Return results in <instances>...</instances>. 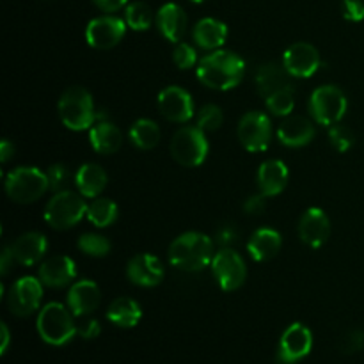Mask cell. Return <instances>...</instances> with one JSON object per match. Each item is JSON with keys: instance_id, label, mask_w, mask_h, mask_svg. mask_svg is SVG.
<instances>
[{"instance_id": "1", "label": "cell", "mask_w": 364, "mask_h": 364, "mask_svg": "<svg viewBox=\"0 0 364 364\" xmlns=\"http://www.w3.org/2000/svg\"><path fill=\"white\" fill-rule=\"evenodd\" d=\"M196 73L206 87L215 91H230L237 87L244 78L245 63L242 57L230 50H213L199 60Z\"/></svg>"}, {"instance_id": "2", "label": "cell", "mask_w": 364, "mask_h": 364, "mask_svg": "<svg viewBox=\"0 0 364 364\" xmlns=\"http://www.w3.org/2000/svg\"><path fill=\"white\" fill-rule=\"evenodd\" d=\"M213 240L205 233L188 231L174 238L169 247V262L185 272H199L212 265Z\"/></svg>"}, {"instance_id": "3", "label": "cell", "mask_w": 364, "mask_h": 364, "mask_svg": "<svg viewBox=\"0 0 364 364\" xmlns=\"http://www.w3.org/2000/svg\"><path fill=\"white\" fill-rule=\"evenodd\" d=\"M59 117L66 128L73 132H82L91 128L98 121V112L95 110L91 92L80 85L68 87L59 100Z\"/></svg>"}, {"instance_id": "4", "label": "cell", "mask_w": 364, "mask_h": 364, "mask_svg": "<svg viewBox=\"0 0 364 364\" xmlns=\"http://www.w3.org/2000/svg\"><path fill=\"white\" fill-rule=\"evenodd\" d=\"M71 315H73L71 309L59 302L46 304L39 311L38 322H36L41 340L53 347H60L73 340V336L77 334V323L73 322Z\"/></svg>"}, {"instance_id": "5", "label": "cell", "mask_w": 364, "mask_h": 364, "mask_svg": "<svg viewBox=\"0 0 364 364\" xmlns=\"http://www.w3.org/2000/svg\"><path fill=\"white\" fill-rule=\"evenodd\" d=\"M50 191L48 176L38 167H16L6 178V192L13 201L27 205Z\"/></svg>"}, {"instance_id": "6", "label": "cell", "mask_w": 364, "mask_h": 364, "mask_svg": "<svg viewBox=\"0 0 364 364\" xmlns=\"http://www.w3.org/2000/svg\"><path fill=\"white\" fill-rule=\"evenodd\" d=\"M87 215L84 196L71 191L57 192L45 208V220L53 230H70Z\"/></svg>"}, {"instance_id": "7", "label": "cell", "mask_w": 364, "mask_h": 364, "mask_svg": "<svg viewBox=\"0 0 364 364\" xmlns=\"http://www.w3.org/2000/svg\"><path fill=\"white\" fill-rule=\"evenodd\" d=\"M171 155L180 166L198 167L208 155V141L199 127H183L171 139Z\"/></svg>"}, {"instance_id": "8", "label": "cell", "mask_w": 364, "mask_h": 364, "mask_svg": "<svg viewBox=\"0 0 364 364\" xmlns=\"http://www.w3.org/2000/svg\"><path fill=\"white\" fill-rule=\"evenodd\" d=\"M347 96L336 85H322L309 98V112L313 119L323 127H333L343 119L347 112Z\"/></svg>"}, {"instance_id": "9", "label": "cell", "mask_w": 364, "mask_h": 364, "mask_svg": "<svg viewBox=\"0 0 364 364\" xmlns=\"http://www.w3.org/2000/svg\"><path fill=\"white\" fill-rule=\"evenodd\" d=\"M212 272L224 291H235L245 283L247 267L237 251L231 247H223L213 256Z\"/></svg>"}, {"instance_id": "10", "label": "cell", "mask_w": 364, "mask_h": 364, "mask_svg": "<svg viewBox=\"0 0 364 364\" xmlns=\"http://www.w3.org/2000/svg\"><path fill=\"white\" fill-rule=\"evenodd\" d=\"M238 139L251 153L265 151L272 141V123L263 112H247L238 123Z\"/></svg>"}, {"instance_id": "11", "label": "cell", "mask_w": 364, "mask_h": 364, "mask_svg": "<svg viewBox=\"0 0 364 364\" xmlns=\"http://www.w3.org/2000/svg\"><path fill=\"white\" fill-rule=\"evenodd\" d=\"M43 287L39 277H21L13 284L7 297V304L13 315L16 316H28L39 308L43 299Z\"/></svg>"}, {"instance_id": "12", "label": "cell", "mask_w": 364, "mask_h": 364, "mask_svg": "<svg viewBox=\"0 0 364 364\" xmlns=\"http://www.w3.org/2000/svg\"><path fill=\"white\" fill-rule=\"evenodd\" d=\"M313 334L304 323H291L283 333L277 350V361L281 364H294L311 352Z\"/></svg>"}, {"instance_id": "13", "label": "cell", "mask_w": 364, "mask_h": 364, "mask_svg": "<svg viewBox=\"0 0 364 364\" xmlns=\"http://www.w3.org/2000/svg\"><path fill=\"white\" fill-rule=\"evenodd\" d=\"M127 32V21L117 16H98L89 21L85 28V39L96 50H110L123 39Z\"/></svg>"}, {"instance_id": "14", "label": "cell", "mask_w": 364, "mask_h": 364, "mask_svg": "<svg viewBox=\"0 0 364 364\" xmlns=\"http://www.w3.org/2000/svg\"><path fill=\"white\" fill-rule=\"evenodd\" d=\"M283 64L295 78H309L318 71L322 59L318 50L309 43H294L283 53Z\"/></svg>"}, {"instance_id": "15", "label": "cell", "mask_w": 364, "mask_h": 364, "mask_svg": "<svg viewBox=\"0 0 364 364\" xmlns=\"http://www.w3.org/2000/svg\"><path fill=\"white\" fill-rule=\"evenodd\" d=\"M159 110L167 121L187 123L194 116V102L185 89L169 85L159 95Z\"/></svg>"}, {"instance_id": "16", "label": "cell", "mask_w": 364, "mask_h": 364, "mask_svg": "<svg viewBox=\"0 0 364 364\" xmlns=\"http://www.w3.org/2000/svg\"><path fill=\"white\" fill-rule=\"evenodd\" d=\"M331 235V220L320 208H308L299 220V237L311 249H320Z\"/></svg>"}, {"instance_id": "17", "label": "cell", "mask_w": 364, "mask_h": 364, "mask_svg": "<svg viewBox=\"0 0 364 364\" xmlns=\"http://www.w3.org/2000/svg\"><path fill=\"white\" fill-rule=\"evenodd\" d=\"M128 279L142 288H153L162 283L166 276L162 262L153 255H137L128 262L127 267Z\"/></svg>"}, {"instance_id": "18", "label": "cell", "mask_w": 364, "mask_h": 364, "mask_svg": "<svg viewBox=\"0 0 364 364\" xmlns=\"http://www.w3.org/2000/svg\"><path fill=\"white\" fill-rule=\"evenodd\" d=\"M102 301V294H100V288L95 281L91 279H82L77 281L75 284H71L70 291H68V308L71 309L75 316H85L91 315L92 311H96V308L100 306Z\"/></svg>"}, {"instance_id": "19", "label": "cell", "mask_w": 364, "mask_h": 364, "mask_svg": "<svg viewBox=\"0 0 364 364\" xmlns=\"http://www.w3.org/2000/svg\"><path fill=\"white\" fill-rule=\"evenodd\" d=\"M38 277L45 287L63 288L77 277V267H75L73 259L68 256H52L39 265Z\"/></svg>"}, {"instance_id": "20", "label": "cell", "mask_w": 364, "mask_h": 364, "mask_svg": "<svg viewBox=\"0 0 364 364\" xmlns=\"http://www.w3.org/2000/svg\"><path fill=\"white\" fill-rule=\"evenodd\" d=\"M11 249H13L14 262L23 267H32L41 262L48 249V242H46L45 235L38 233V231H28V233L18 237Z\"/></svg>"}, {"instance_id": "21", "label": "cell", "mask_w": 364, "mask_h": 364, "mask_svg": "<svg viewBox=\"0 0 364 364\" xmlns=\"http://www.w3.org/2000/svg\"><path fill=\"white\" fill-rule=\"evenodd\" d=\"M315 137V127L308 117L290 116L277 128V139L288 148H302Z\"/></svg>"}, {"instance_id": "22", "label": "cell", "mask_w": 364, "mask_h": 364, "mask_svg": "<svg viewBox=\"0 0 364 364\" xmlns=\"http://www.w3.org/2000/svg\"><path fill=\"white\" fill-rule=\"evenodd\" d=\"M258 188L267 198L279 196L288 183V167L281 160H265L256 174Z\"/></svg>"}, {"instance_id": "23", "label": "cell", "mask_w": 364, "mask_h": 364, "mask_svg": "<svg viewBox=\"0 0 364 364\" xmlns=\"http://www.w3.org/2000/svg\"><path fill=\"white\" fill-rule=\"evenodd\" d=\"M156 25H159L160 34L167 41L178 43L187 31V14H185L183 7L178 4H164L156 13Z\"/></svg>"}, {"instance_id": "24", "label": "cell", "mask_w": 364, "mask_h": 364, "mask_svg": "<svg viewBox=\"0 0 364 364\" xmlns=\"http://www.w3.org/2000/svg\"><path fill=\"white\" fill-rule=\"evenodd\" d=\"M290 77L288 70L284 68V64L279 63H265L259 66L258 73H256V87L258 92L263 98H269L270 95H274L279 89L288 87L290 84Z\"/></svg>"}, {"instance_id": "25", "label": "cell", "mask_w": 364, "mask_h": 364, "mask_svg": "<svg viewBox=\"0 0 364 364\" xmlns=\"http://www.w3.org/2000/svg\"><path fill=\"white\" fill-rule=\"evenodd\" d=\"M283 238L276 230L270 228H262L255 231L247 242V251L255 262H269L279 252Z\"/></svg>"}, {"instance_id": "26", "label": "cell", "mask_w": 364, "mask_h": 364, "mask_svg": "<svg viewBox=\"0 0 364 364\" xmlns=\"http://www.w3.org/2000/svg\"><path fill=\"white\" fill-rule=\"evenodd\" d=\"M89 141H91L95 151L103 153V155H112L123 144V134L114 123L107 119H100L91 127Z\"/></svg>"}, {"instance_id": "27", "label": "cell", "mask_w": 364, "mask_h": 364, "mask_svg": "<svg viewBox=\"0 0 364 364\" xmlns=\"http://www.w3.org/2000/svg\"><path fill=\"white\" fill-rule=\"evenodd\" d=\"M192 36H194V41L199 48L213 52L226 43L228 25L224 21L215 20V18H203L196 23Z\"/></svg>"}, {"instance_id": "28", "label": "cell", "mask_w": 364, "mask_h": 364, "mask_svg": "<svg viewBox=\"0 0 364 364\" xmlns=\"http://www.w3.org/2000/svg\"><path fill=\"white\" fill-rule=\"evenodd\" d=\"M75 185L84 198L95 199L105 191L107 173L96 164H84L75 174Z\"/></svg>"}, {"instance_id": "29", "label": "cell", "mask_w": 364, "mask_h": 364, "mask_svg": "<svg viewBox=\"0 0 364 364\" xmlns=\"http://www.w3.org/2000/svg\"><path fill=\"white\" fill-rule=\"evenodd\" d=\"M107 318L114 326L128 329V327L137 326L139 320L142 318V309L134 299L119 297L109 306V309H107Z\"/></svg>"}, {"instance_id": "30", "label": "cell", "mask_w": 364, "mask_h": 364, "mask_svg": "<svg viewBox=\"0 0 364 364\" xmlns=\"http://www.w3.org/2000/svg\"><path fill=\"white\" fill-rule=\"evenodd\" d=\"M130 141L139 149H153L160 141V128L151 119H137L130 128Z\"/></svg>"}, {"instance_id": "31", "label": "cell", "mask_w": 364, "mask_h": 364, "mask_svg": "<svg viewBox=\"0 0 364 364\" xmlns=\"http://www.w3.org/2000/svg\"><path fill=\"white\" fill-rule=\"evenodd\" d=\"M87 219L96 228L110 226L117 219V205L109 198H95L87 205Z\"/></svg>"}, {"instance_id": "32", "label": "cell", "mask_w": 364, "mask_h": 364, "mask_svg": "<svg viewBox=\"0 0 364 364\" xmlns=\"http://www.w3.org/2000/svg\"><path fill=\"white\" fill-rule=\"evenodd\" d=\"M155 14L153 9L144 2H132L124 9V21L134 31H148L153 25Z\"/></svg>"}, {"instance_id": "33", "label": "cell", "mask_w": 364, "mask_h": 364, "mask_svg": "<svg viewBox=\"0 0 364 364\" xmlns=\"http://www.w3.org/2000/svg\"><path fill=\"white\" fill-rule=\"evenodd\" d=\"M265 105L274 116H290L295 107L294 85H288V87H283L274 92V95H270L269 98H265Z\"/></svg>"}, {"instance_id": "34", "label": "cell", "mask_w": 364, "mask_h": 364, "mask_svg": "<svg viewBox=\"0 0 364 364\" xmlns=\"http://www.w3.org/2000/svg\"><path fill=\"white\" fill-rule=\"evenodd\" d=\"M78 249H80L84 255L92 256V258H103L110 252V242L109 238L102 237V235H96V233H85L78 238L77 242Z\"/></svg>"}, {"instance_id": "35", "label": "cell", "mask_w": 364, "mask_h": 364, "mask_svg": "<svg viewBox=\"0 0 364 364\" xmlns=\"http://www.w3.org/2000/svg\"><path fill=\"white\" fill-rule=\"evenodd\" d=\"M224 123V114L220 110V107L208 103V105L203 107L198 114V121H196V127L201 128L203 132H215L223 127Z\"/></svg>"}, {"instance_id": "36", "label": "cell", "mask_w": 364, "mask_h": 364, "mask_svg": "<svg viewBox=\"0 0 364 364\" xmlns=\"http://www.w3.org/2000/svg\"><path fill=\"white\" fill-rule=\"evenodd\" d=\"M329 141L334 146V149H338L340 153H345L354 146L355 135L352 132V128H348L347 124L336 123L333 127H329Z\"/></svg>"}, {"instance_id": "37", "label": "cell", "mask_w": 364, "mask_h": 364, "mask_svg": "<svg viewBox=\"0 0 364 364\" xmlns=\"http://www.w3.org/2000/svg\"><path fill=\"white\" fill-rule=\"evenodd\" d=\"M46 176H48L50 191H52L53 194L66 191L68 183H70L71 180L70 169H68V166H64V164H53V166H50L48 171H46Z\"/></svg>"}, {"instance_id": "38", "label": "cell", "mask_w": 364, "mask_h": 364, "mask_svg": "<svg viewBox=\"0 0 364 364\" xmlns=\"http://www.w3.org/2000/svg\"><path fill=\"white\" fill-rule=\"evenodd\" d=\"M173 60L180 70H188V68L198 64V52L188 43H178L173 52Z\"/></svg>"}, {"instance_id": "39", "label": "cell", "mask_w": 364, "mask_h": 364, "mask_svg": "<svg viewBox=\"0 0 364 364\" xmlns=\"http://www.w3.org/2000/svg\"><path fill=\"white\" fill-rule=\"evenodd\" d=\"M340 348L345 354H355L364 348V333L361 329L348 331L340 341Z\"/></svg>"}, {"instance_id": "40", "label": "cell", "mask_w": 364, "mask_h": 364, "mask_svg": "<svg viewBox=\"0 0 364 364\" xmlns=\"http://www.w3.org/2000/svg\"><path fill=\"white\" fill-rule=\"evenodd\" d=\"M345 20L348 21H361L364 20V2L363 0H343L341 4Z\"/></svg>"}, {"instance_id": "41", "label": "cell", "mask_w": 364, "mask_h": 364, "mask_svg": "<svg viewBox=\"0 0 364 364\" xmlns=\"http://www.w3.org/2000/svg\"><path fill=\"white\" fill-rule=\"evenodd\" d=\"M100 333H102V326L95 318H87L77 326V334L84 340H95Z\"/></svg>"}, {"instance_id": "42", "label": "cell", "mask_w": 364, "mask_h": 364, "mask_svg": "<svg viewBox=\"0 0 364 364\" xmlns=\"http://www.w3.org/2000/svg\"><path fill=\"white\" fill-rule=\"evenodd\" d=\"M265 198L267 196H263L262 192L256 196H251L249 199H245L244 203V210L247 215H259V213H263V210H265L267 203H265Z\"/></svg>"}, {"instance_id": "43", "label": "cell", "mask_w": 364, "mask_h": 364, "mask_svg": "<svg viewBox=\"0 0 364 364\" xmlns=\"http://www.w3.org/2000/svg\"><path fill=\"white\" fill-rule=\"evenodd\" d=\"M237 230H235L231 224H226V226H223L217 231V242H219L223 247H230V245L237 240Z\"/></svg>"}, {"instance_id": "44", "label": "cell", "mask_w": 364, "mask_h": 364, "mask_svg": "<svg viewBox=\"0 0 364 364\" xmlns=\"http://www.w3.org/2000/svg\"><path fill=\"white\" fill-rule=\"evenodd\" d=\"M92 2L105 13H114V11L123 9L128 0H92Z\"/></svg>"}, {"instance_id": "45", "label": "cell", "mask_w": 364, "mask_h": 364, "mask_svg": "<svg viewBox=\"0 0 364 364\" xmlns=\"http://www.w3.org/2000/svg\"><path fill=\"white\" fill-rule=\"evenodd\" d=\"M14 262V255H13V249L11 247H4L2 256H0V274L6 276L11 269V263Z\"/></svg>"}, {"instance_id": "46", "label": "cell", "mask_w": 364, "mask_h": 364, "mask_svg": "<svg viewBox=\"0 0 364 364\" xmlns=\"http://www.w3.org/2000/svg\"><path fill=\"white\" fill-rule=\"evenodd\" d=\"M13 155H14V144L6 139V141H2V144H0V160H2V164H6L9 162Z\"/></svg>"}, {"instance_id": "47", "label": "cell", "mask_w": 364, "mask_h": 364, "mask_svg": "<svg viewBox=\"0 0 364 364\" xmlns=\"http://www.w3.org/2000/svg\"><path fill=\"white\" fill-rule=\"evenodd\" d=\"M0 331H2V347H0V352H2V354H6V350H7V347H9V329H7V326L6 323H2V326H0Z\"/></svg>"}, {"instance_id": "48", "label": "cell", "mask_w": 364, "mask_h": 364, "mask_svg": "<svg viewBox=\"0 0 364 364\" xmlns=\"http://www.w3.org/2000/svg\"><path fill=\"white\" fill-rule=\"evenodd\" d=\"M192 2H196V4H201V2H205V0H192Z\"/></svg>"}]
</instances>
